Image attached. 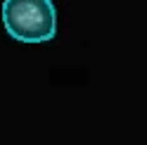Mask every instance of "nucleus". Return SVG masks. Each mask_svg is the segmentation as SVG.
Segmentation results:
<instances>
[{"instance_id":"obj_1","label":"nucleus","mask_w":147,"mask_h":145,"mask_svg":"<svg viewBox=\"0 0 147 145\" xmlns=\"http://www.w3.org/2000/svg\"><path fill=\"white\" fill-rule=\"evenodd\" d=\"M3 24L19 43H48L57 33L52 0H3Z\"/></svg>"}]
</instances>
